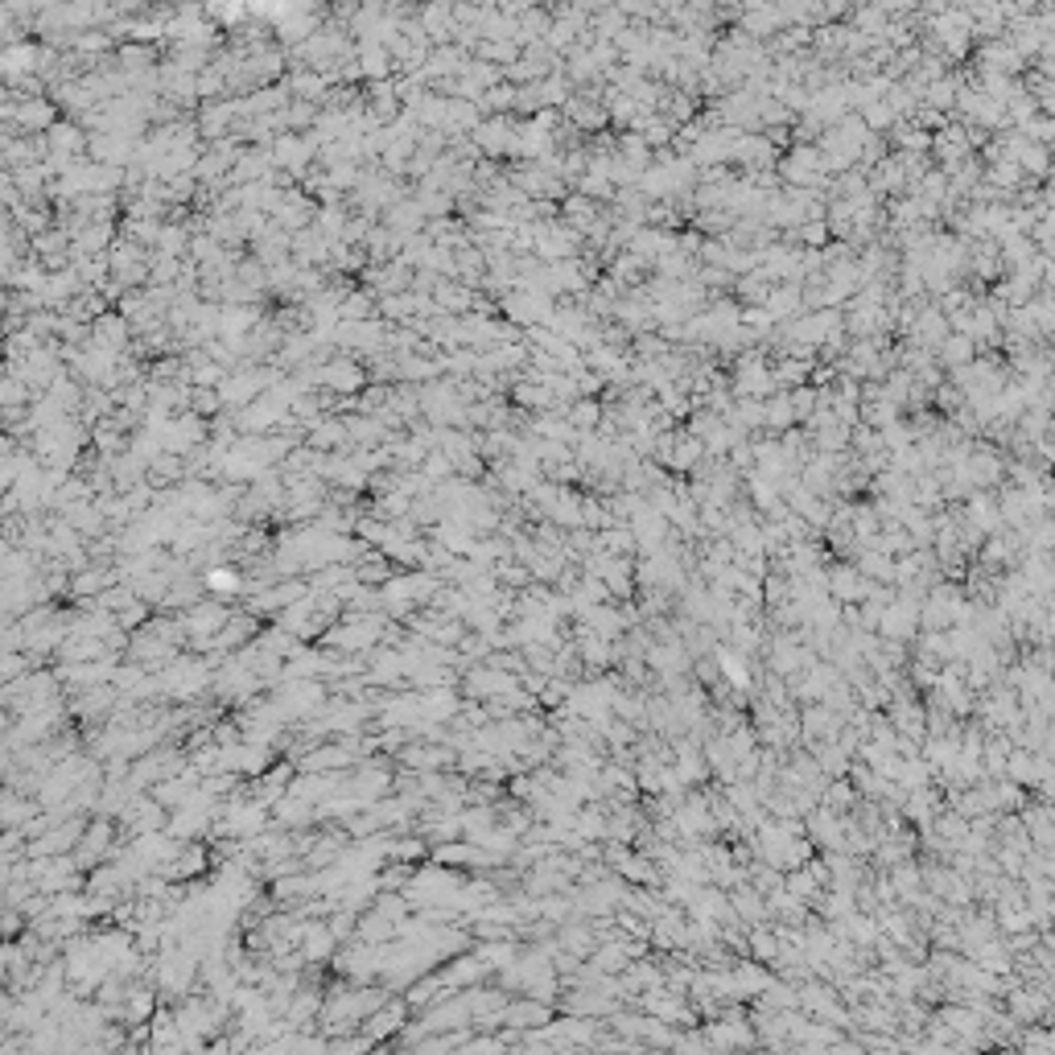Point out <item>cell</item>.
Returning <instances> with one entry per match:
<instances>
[{
  "label": "cell",
  "mask_w": 1055,
  "mask_h": 1055,
  "mask_svg": "<svg viewBox=\"0 0 1055 1055\" xmlns=\"http://www.w3.org/2000/svg\"><path fill=\"white\" fill-rule=\"evenodd\" d=\"M775 174H779V182H788L796 190H825L829 186V161L816 145H796L775 165Z\"/></svg>",
  "instance_id": "6da1fadb"
},
{
  "label": "cell",
  "mask_w": 1055,
  "mask_h": 1055,
  "mask_svg": "<svg viewBox=\"0 0 1055 1055\" xmlns=\"http://www.w3.org/2000/svg\"><path fill=\"white\" fill-rule=\"evenodd\" d=\"M944 334H948V318L936 310V305H920V314H915L911 326H907V343L924 347V351H936L944 343Z\"/></svg>",
  "instance_id": "7a4b0ae2"
},
{
  "label": "cell",
  "mask_w": 1055,
  "mask_h": 1055,
  "mask_svg": "<svg viewBox=\"0 0 1055 1055\" xmlns=\"http://www.w3.org/2000/svg\"><path fill=\"white\" fill-rule=\"evenodd\" d=\"M771 5H775L779 21H784V29H788V25L808 29V25H825V21H829L825 0H771Z\"/></svg>",
  "instance_id": "3957f363"
},
{
  "label": "cell",
  "mask_w": 1055,
  "mask_h": 1055,
  "mask_svg": "<svg viewBox=\"0 0 1055 1055\" xmlns=\"http://www.w3.org/2000/svg\"><path fill=\"white\" fill-rule=\"evenodd\" d=\"M932 355H936V363H940L944 371H952V367H965V363H969L973 355H981V351H977V343H973L969 334L948 330V334H944V343H940Z\"/></svg>",
  "instance_id": "277c9868"
},
{
  "label": "cell",
  "mask_w": 1055,
  "mask_h": 1055,
  "mask_svg": "<svg viewBox=\"0 0 1055 1055\" xmlns=\"http://www.w3.org/2000/svg\"><path fill=\"white\" fill-rule=\"evenodd\" d=\"M9 116L21 120L25 128H50V120H54L50 104H33V99H17V104L9 108Z\"/></svg>",
  "instance_id": "5b68a950"
},
{
  "label": "cell",
  "mask_w": 1055,
  "mask_h": 1055,
  "mask_svg": "<svg viewBox=\"0 0 1055 1055\" xmlns=\"http://www.w3.org/2000/svg\"><path fill=\"white\" fill-rule=\"evenodd\" d=\"M211 590H240V577L231 569H219V573H211Z\"/></svg>",
  "instance_id": "8992f818"
},
{
  "label": "cell",
  "mask_w": 1055,
  "mask_h": 1055,
  "mask_svg": "<svg viewBox=\"0 0 1055 1055\" xmlns=\"http://www.w3.org/2000/svg\"><path fill=\"white\" fill-rule=\"evenodd\" d=\"M355 891H363V899L371 895V887H363V882H355ZM343 907H359V895H347V899H343Z\"/></svg>",
  "instance_id": "52a82bcc"
}]
</instances>
